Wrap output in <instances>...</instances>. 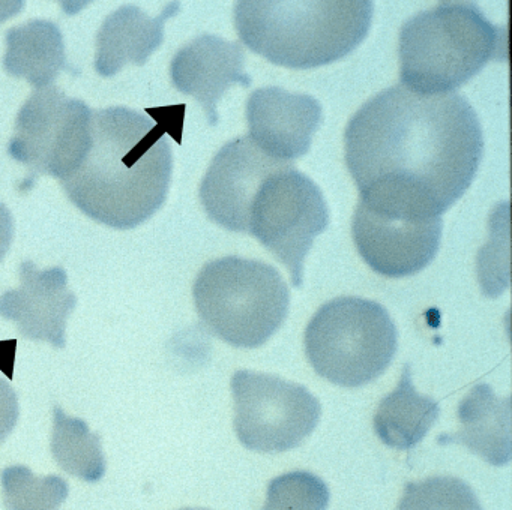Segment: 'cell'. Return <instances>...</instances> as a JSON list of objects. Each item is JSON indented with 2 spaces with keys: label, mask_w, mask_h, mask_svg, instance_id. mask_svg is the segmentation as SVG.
<instances>
[{
  "label": "cell",
  "mask_w": 512,
  "mask_h": 510,
  "mask_svg": "<svg viewBox=\"0 0 512 510\" xmlns=\"http://www.w3.org/2000/svg\"><path fill=\"white\" fill-rule=\"evenodd\" d=\"M361 203L406 219L440 218L469 189L484 153L478 114L464 96L389 87L344 132Z\"/></svg>",
  "instance_id": "1"
},
{
  "label": "cell",
  "mask_w": 512,
  "mask_h": 510,
  "mask_svg": "<svg viewBox=\"0 0 512 510\" xmlns=\"http://www.w3.org/2000/svg\"><path fill=\"white\" fill-rule=\"evenodd\" d=\"M166 128L125 107L92 111L91 143L79 167L61 180L85 215L116 230L143 224L163 206L173 155Z\"/></svg>",
  "instance_id": "2"
},
{
  "label": "cell",
  "mask_w": 512,
  "mask_h": 510,
  "mask_svg": "<svg viewBox=\"0 0 512 510\" xmlns=\"http://www.w3.org/2000/svg\"><path fill=\"white\" fill-rule=\"evenodd\" d=\"M370 0H241L239 38L278 66L320 68L352 53L370 32Z\"/></svg>",
  "instance_id": "3"
},
{
  "label": "cell",
  "mask_w": 512,
  "mask_h": 510,
  "mask_svg": "<svg viewBox=\"0 0 512 510\" xmlns=\"http://www.w3.org/2000/svg\"><path fill=\"white\" fill-rule=\"evenodd\" d=\"M502 29L478 6L443 2L400 30L401 86L421 95L455 93L502 51Z\"/></svg>",
  "instance_id": "4"
},
{
  "label": "cell",
  "mask_w": 512,
  "mask_h": 510,
  "mask_svg": "<svg viewBox=\"0 0 512 510\" xmlns=\"http://www.w3.org/2000/svg\"><path fill=\"white\" fill-rule=\"evenodd\" d=\"M193 296L203 324L233 347H260L289 314L290 293L283 276L275 267L248 258L209 261L197 275Z\"/></svg>",
  "instance_id": "5"
},
{
  "label": "cell",
  "mask_w": 512,
  "mask_h": 510,
  "mask_svg": "<svg viewBox=\"0 0 512 510\" xmlns=\"http://www.w3.org/2000/svg\"><path fill=\"white\" fill-rule=\"evenodd\" d=\"M305 354L320 377L343 387H361L391 365L398 332L385 306L343 296L325 303L305 329Z\"/></svg>",
  "instance_id": "6"
},
{
  "label": "cell",
  "mask_w": 512,
  "mask_h": 510,
  "mask_svg": "<svg viewBox=\"0 0 512 510\" xmlns=\"http://www.w3.org/2000/svg\"><path fill=\"white\" fill-rule=\"evenodd\" d=\"M328 225V204L319 186L289 164L266 177L254 195L248 234L287 266L293 287L299 288L305 258Z\"/></svg>",
  "instance_id": "7"
},
{
  "label": "cell",
  "mask_w": 512,
  "mask_h": 510,
  "mask_svg": "<svg viewBox=\"0 0 512 510\" xmlns=\"http://www.w3.org/2000/svg\"><path fill=\"white\" fill-rule=\"evenodd\" d=\"M92 111L80 99L68 98L59 87L35 90L16 120V131L8 144L11 158L31 173L62 180L85 158L91 143Z\"/></svg>",
  "instance_id": "8"
},
{
  "label": "cell",
  "mask_w": 512,
  "mask_h": 510,
  "mask_svg": "<svg viewBox=\"0 0 512 510\" xmlns=\"http://www.w3.org/2000/svg\"><path fill=\"white\" fill-rule=\"evenodd\" d=\"M235 432L242 446L280 453L301 446L322 414L319 399L301 384L262 372L236 371L232 377Z\"/></svg>",
  "instance_id": "9"
},
{
  "label": "cell",
  "mask_w": 512,
  "mask_h": 510,
  "mask_svg": "<svg viewBox=\"0 0 512 510\" xmlns=\"http://www.w3.org/2000/svg\"><path fill=\"white\" fill-rule=\"evenodd\" d=\"M442 228V218H397L376 212L361 201L352 219L359 255L386 278H407L424 270L439 251Z\"/></svg>",
  "instance_id": "10"
},
{
  "label": "cell",
  "mask_w": 512,
  "mask_h": 510,
  "mask_svg": "<svg viewBox=\"0 0 512 510\" xmlns=\"http://www.w3.org/2000/svg\"><path fill=\"white\" fill-rule=\"evenodd\" d=\"M286 162L266 155L250 137L227 143L211 162L200 185V200L212 221L236 233H248L254 195L263 180Z\"/></svg>",
  "instance_id": "11"
},
{
  "label": "cell",
  "mask_w": 512,
  "mask_h": 510,
  "mask_svg": "<svg viewBox=\"0 0 512 510\" xmlns=\"http://www.w3.org/2000/svg\"><path fill=\"white\" fill-rule=\"evenodd\" d=\"M322 119V105L304 93L263 87L248 98V137L266 155L286 164L307 155Z\"/></svg>",
  "instance_id": "12"
},
{
  "label": "cell",
  "mask_w": 512,
  "mask_h": 510,
  "mask_svg": "<svg viewBox=\"0 0 512 510\" xmlns=\"http://www.w3.org/2000/svg\"><path fill=\"white\" fill-rule=\"evenodd\" d=\"M76 303L62 267L40 270L26 260L20 266V287L0 296V315L14 321L25 338L64 348L67 320Z\"/></svg>",
  "instance_id": "13"
},
{
  "label": "cell",
  "mask_w": 512,
  "mask_h": 510,
  "mask_svg": "<svg viewBox=\"0 0 512 510\" xmlns=\"http://www.w3.org/2000/svg\"><path fill=\"white\" fill-rule=\"evenodd\" d=\"M170 77L179 92L200 102L211 126H217V105L224 93L236 84H251L244 47L217 35L199 36L182 47L170 63Z\"/></svg>",
  "instance_id": "14"
},
{
  "label": "cell",
  "mask_w": 512,
  "mask_h": 510,
  "mask_svg": "<svg viewBox=\"0 0 512 510\" xmlns=\"http://www.w3.org/2000/svg\"><path fill=\"white\" fill-rule=\"evenodd\" d=\"M179 11V3H170L163 14L151 18L139 6L125 5L104 20L97 36L95 71L101 77H113L128 63L143 66L163 44L164 23Z\"/></svg>",
  "instance_id": "15"
},
{
  "label": "cell",
  "mask_w": 512,
  "mask_h": 510,
  "mask_svg": "<svg viewBox=\"0 0 512 510\" xmlns=\"http://www.w3.org/2000/svg\"><path fill=\"white\" fill-rule=\"evenodd\" d=\"M460 428L442 443H460L488 464L511 461V398H499L488 384H476L458 405Z\"/></svg>",
  "instance_id": "16"
},
{
  "label": "cell",
  "mask_w": 512,
  "mask_h": 510,
  "mask_svg": "<svg viewBox=\"0 0 512 510\" xmlns=\"http://www.w3.org/2000/svg\"><path fill=\"white\" fill-rule=\"evenodd\" d=\"M4 68L13 77L25 78L37 90L53 86L68 68L61 29L52 21L32 20L8 30Z\"/></svg>",
  "instance_id": "17"
},
{
  "label": "cell",
  "mask_w": 512,
  "mask_h": 510,
  "mask_svg": "<svg viewBox=\"0 0 512 510\" xmlns=\"http://www.w3.org/2000/svg\"><path fill=\"white\" fill-rule=\"evenodd\" d=\"M439 404L416 392L410 366L404 365L394 392L380 401L374 414V431L386 446L409 450L424 440L439 419Z\"/></svg>",
  "instance_id": "18"
},
{
  "label": "cell",
  "mask_w": 512,
  "mask_h": 510,
  "mask_svg": "<svg viewBox=\"0 0 512 510\" xmlns=\"http://www.w3.org/2000/svg\"><path fill=\"white\" fill-rule=\"evenodd\" d=\"M52 453L62 470L85 482H100L106 474L100 435L91 432L85 420L67 416L59 407H55Z\"/></svg>",
  "instance_id": "19"
},
{
  "label": "cell",
  "mask_w": 512,
  "mask_h": 510,
  "mask_svg": "<svg viewBox=\"0 0 512 510\" xmlns=\"http://www.w3.org/2000/svg\"><path fill=\"white\" fill-rule=\"evenodd\" d=\"M7 510H59L70 486L61 476H37L25 465H11L0 473Z\"/></svg>",
  "instance_id": "20"
},
{
  "label": "cell",
  "mask_w": 512,
  "mask_h": 510,
  "mask_svg": "<svg viewBox=\"0 0 512 510\" xmlns=\"http://www.w3.org/2000/svg\"><path fill=\"white\" fill-rule=\"evenodd\" d=\"M397 510H484L473 489L452 476H433L404 486Z\"/></svg>",
  "instance_id": "21"
},
{
  "label": "cell",
  "mask_w": 512,
  "mask_h": 510,
  "mask_svg": "<svg viewBox=\"0 0 512 510\" xmlns=\"http://www.w3.org/2000/svg\"><path fill=\"white\" fill-rule=\"evenodd\" d=\"M331 500L328 485L310 471L281 474L269 482L262 510H326Z\"/></svg>",
  "instance_id": "22"
},
{
  "label": "cell",
  "mask_w": 512,
  "mask_h": 510,
  "mask_svg": "<svg viewBox=\"0 0 512 510\" xmlns=\"http://www.w3.org/2000/svg\"><path fill=\"white\" fill-rule=\"evenodd\" d=\"M19 414L17 393L14 392L10 384L0 378V444L4 443L8 435L16 428Z\"/></svg>",
  "instance_id": "23"
},
{
  "label": "cell",
  "mask_w": 512,
  "mask_h": 510,
  "mask_svg": "<svg viewBox=\"0 0 512 510\" xmlns=\"http://www.w3.org/2000/svg\"><path fill=\"white\" fill-rule=\"evenodd\" d=\"M14 236V221L8 207L0 203V261L4 260L7 252L10 251L11 242Z\"/></svg>",
  "instance_id": "24"
},
{
  "label": "cell",
  "mask_w": 512,
  "mask_h": 510,
  "mask_svg": "<svg viewBox=\"0 0 512 510\" xmlns=\"http://www.w3.org/2000/svg\"><path fill=\"white\" fill-rule=\"evenodd\" d=\"M181 510H209V509H199V507H185V509Z\"/></svg>",
  "instance_id": "25"
}]
</instances>
